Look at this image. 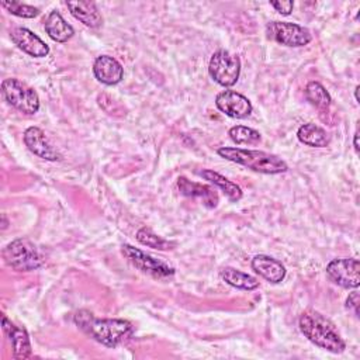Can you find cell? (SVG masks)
I'll list each match as a JSON object with an SVG mask.
<instances>
[{"label": "cell", "mask_w": 360, "mask_h": 360, "mask_svg": "<svg viewBox=\"0 0 360 360\" xmlns=\"http://www.w3.org/2000/svg\"><path fill=\"white\" fill-rule=\"evenodd\" d=\"M75 323L80 330L96 342L107 346L115 347L120 343L131 338L134 326L127 319L118 318H97L87 309H80L73 316Z\"/></svg>", "instance_id": "6da1fadb"}, {"label": "cell", "mask_w": 360, "mask_h": 360, "mask_svg": "<svg viewBox=\"0 0 360 360\" xmlns=\"http://www.w3.org/2000/svg\"><path fill=\"white\" fill-rule=\"evenodd\" d=\"M298 326L302 335L321 349L330 353H342L346 349V343L335 323L318 311L308 309L302 312L298 319Z\"/></svg>", "instance_id": "7a4b0ae2"}, {"label": "cell", "mask_w": 360, "mask_h": 360, "mask_svg": "<svg viewBox=\"0 0 360 360\" xmlns=\"http://www.w3.org/2000/svg\"><path fill=\"white\" fill-rule=\"evenodd\" d=\"M217 153L229 162L242 165L263 174H278L287 172L288 169L287 163L281 158L263 150L222 146L217 150Z\"/></svg>", "instance_id": "3957f363"}, {"label": "cell", "mask_w": 360, "mask_h": 360, "mask_svg": "<svg viewBox=\"0 0 360 360\" xmlns=\"http://www.w3.org/2000/svg\"><path fill=\"white\" fill-rule=\"evenodd\" d=\"M1 255L6 264L15 271H32L44 264V257L37 246L25 238L11 240Z\"/></svg>", "instance_id": "277c9868"}, {"label": "cell", "mask_w": 360, "mask_h": 360, "mask_svg": "<svg viewBox=\"0 0 360 360\" xmlns=\"http://www.w3.org/2000/svg\"><path fill=\"white\" fill-rule=\"evenodd\" d=\"M1 93L7 103L20 112L32 115L39 110V97L37 91L18 79H4Z\"/></svg>", "instance_id": "5b68a950"}, {"label": "cell", "mask_w": 360, "mask_h": 360, "mask_svg": "<svg viewBox=\"0 0 360 360\" xmlns=\"http://www.w3.org/2000/svg\"><path fill=\"white\" fill-rule=\"evenodd\" d=\"M208 73L219 86L231 87L239 79L240 59L225 49H219L214 52L210 59Z\"/></svg>", "instance_id": "8992f818"}, {"label": "cell", "mask_w": 360, "mask_h": 360, "mask_svg": "<svg viewBox=\"0 0 360 360\" xmlns=\"http://www.w3.org/2000/svg\"><path fill=\"white\" fill-rule=\"evenodd\" d=\"M266 34L270 39L285 46H304L311 42L312 35L308 28L287 21H271L266 25Z\"/></svg>", "instance_id": "52a82bcc"}, {"label": "cell", "mask_w": 360, "mask_h": 360, "mask_svg": "<svg viewBox=\"0 0 360 360\" xmlns=\"http://www.w3.org/2000/svg\"><path fill=\"white\" fill-rule=\"evenodd\" d=\"M122 255L141 271L150 274L155 278H170L174 274V267L167 264L166 262L156 259L143 250L134 248L132 245H122L121 246Z\"/></svg>", "instance_id": "ba28073f"}, {"label": "cell", "mask_w": 360, "mask_h": 360, "mask_svg": "<svg viewBox=\"0 0 360 360\" xmlns=\"http://www.w3.org/2000/svg\"><path fill=\"white\" fill-rule=\"evenodd\" d=\"M328 277L343 288H357L360 284V264L354 257L333 259L326 266Z\"/></svg>", "instance_id": "9c48e42d"}, {"label": "cell", "mask_w": 360, "mask_h": 360, "mask_svg": "<svg viewBox=\"0 0 360 360\" xmlns=\"http://www.w3.org/2000/svg\"><path fill=\"white\" fill-rule=\"evenodd\" d=\"M215 104L219 111L231 118H245L252 112L250 100L233 90L221 91L215 98Z\"/></svg>", "instance_id": "30bf717a"}, {"label": "cell", "mask_w": 360, "mask_h": 360, "mask_svg": "<svg viewBox=\"0 0 360 360\" xmlns=\"http://www.w3.org/2000/svg\"><path fill=\"white\" fill-rule=\"evenodd\" d=\"M11 41L25 53L34 58H44L49 53V46L31 30L25 27H15L10 31Z\"/></svg>", "instance_id": "8fae6325"}, {"label": "cell", "mask_w": 360, "mask_h": 360, "mask_svg": "<svg viewBox=\"0 0 360 360\" xmlns=\"http://www.w3.org/2000/svg\"><path fill=\"white\" fill-rule=\"evenodd\" d=\"M24 143L25 146L38 158L45 160H59L60 155L59 152L52 146V143L48 141L45 132L38 127H30L24 132Z\"/></svg>", "instance_id": "7c38bea8"}, {"label": "cell", "mask_w": 360, "mask_h": 360, "mask_svg": "<svg viewBox=\"0 0 360 360\" xmlns=\"http://www.w3.org/2000/svg\"><path fill=\"white\" fill-rule=\"evenodd\" d=\"M93 73L98 82L107 86H112L122 80L124 68L115 58L108 55H101V56H97L93 63Z\"/></svg>", "instance_id": "4fadbf2b"}, {"label": "cell", "mask_w": 360, "mask_h": 360, "mask_svg": "<svg viewBox=\"0 0 360 360\" xmlns=\"http://www.w3.org/2000/svg\"><path fill=\"white\" fill-rule=\"evenodd\" d=\"M177 187L183 195L200 198L207 208H215L218 205L219 197H218L215 188H212L211 186L190 181L187 177L181 176L177 179Z\"/></svg>", "instance_id": "5bb4252c"}, {"label": "cell", "mask_w": 360, "mask_h": 360, "mask_svg": "<svg viewBox=\"0 0 360 360\" xmlns=\"http://www.w3.org/2000/svg\"><path fill=\"white\" fill-rule=\"evenodd\" d=\"M1 323L3 329L7 333L11 346H13V353L15 359H27L31 356V342L27 330L24 328L15 326L11 321L7 319L6 315L1 316Z\"/></svg>", "instance_id": "9a60e30c"}, {"label": "cell", "mask_w": 360, "mask_h": 360, "mask_svg": "<svg viewBox=\"0 0 360 360\" xmlns=\"http://www.w3.org/2000/svg\"><path fill=\"white\" fill-rule=\"evenodd\" d=\"M252 269L264 280L277 284L285 277V267L277 259L267 255H257L252 259Z\"/></svg>", "instance_id": "2e32d148"}, {"label": "cell", "mask_w": 360, "mask_h": 360, "mask_svg": "<svg viewBox=\"0 0 360 360\" xmlns=\"http://www.w3.org/2000/svg\"><path fill=\"white\" fill-rule=\"evenodd\" d=\"M66 6L70 14L76 20L83 22L86 27L98 28L103 24V17L93 1H83V0L66 1Z\"/></svg>", "instance_id": "e0dca14e"}, {"label": "cell", "mask_w": 360, "mask_h": 360, "mask_svg": "<svg viewBox=\"0 0 360 360\" xmlns=\"http://www.w3.org/2000/svg\"><path fill=\"white\" fill-rule=\"evenodd\" d=\"M44 27L51 39L56 42H66L75 34L73 27L65 21L59 11H51L44 21Z\"/></svg>", "instance_id": "ac0fdd59"}, {"label": "cell", "mask_w": 360, "mask_h": 360, "mask_svg": "<svg viewBox=\"0 0 360 360\" xmlns=\"http://www.w3.org/2000/svg\"><path fill=\"white\" fill-rule=\"evenodd\" d=\"M297 138L301 143L312 148H325L330 142L329 134L323 128L312 122L301 125L297 131Z\"/></svg>", "instance_id": "d6986e66"}, {"label": "cell", "mask_w": 360, "mask_h": 360, "mask_svg": "<svg viewBox=\"0 0 360 360\" xmlns=\"http://www.w3.org/2000/svg\"><path fill=\"white\" fill-rule=\"evenodd\" d=\"M200 174H201L205 180H208L210 183H212L214 186H217L232 202H236V201H239V200L242 198V190H240V187H239L236 183H233V181L228 180L226 177H224L222 174H219L218 172H214V170L207 169V170H201Z\"/></svg>", "instance_id": "ffe728a7"}, {"label": "cell", "mask_w": 360, "mask_h": 360, "mask_svg": "<svg viewBox=\"0 0 360 360\" xmlns=\"http://www.w3.org/2000/svg\"><path fill=\"white\" fill-rule=\"evenodd\" d=\"M221 278L235 287V288H240V290H255L259 287V281L257 278H255L253 276L243 273L240 270H236L233 267H225L221 270Z\"/></svg>", "instance_id": "44dd1931"}, {"label": "cell", "mask_w": 360, "mask_h": 360, "mask_svg": "<svg viewBox=\"0 0 360 360\" xmlns=\"http://www.w3.org/2000/svg\"><path fill=\"white\" fill-rule=\"evenodd\" d=\"M136 240L143 246L158 249V250H169L176 246L174 242L167 240L156 233H153L149 228H141L136 231Z\"/></svg>", "instance_id": "7402d4cb"}, {"label": "cell", "mask_w": 360, "mask_h": 360, "mask_svg": "<svg viewBox=\"0 0 360 360\" xmlns=\"http://www.w3.org/2000/svg\"><path fill=\"white\" fill-rule=\"evenodd\" d=\"M305 97H307V100L312 105H315V107H318L321 110L328 108L330 101H332L329 93L326 91V89L319 82H309L307 84V87H305Z\"/></svg>", "instance_id": "603a6c76"}, {"label": "cell", "mask_w": 360, "mask_h": 360, "mask_svg": "<svg viewBox=\"0 0 360 360\" xmlns=\"http://www.w3.org/2000/svg\"><path fill=\"white\" fill-rule=\"evenodd\" d=\"M228 134L236 145H255L262 139V135L259 131L245 125H235L229 129Z\"/></svg>", "instance_id": "cb8c5ba5"}, {"label": "cell", "mask_w": 360, "mask_h": 360, "mask_svg": "<svg viewBox=\"0 0 360 360\" xmlns=\"http://www.w3.org/2000/svg\"><path fill=\"white\" fill-rule=\"evenodd\" d=\"M1 6L13 15H17L21 18H34L39 14V8L18 3V1H1Z\"/></svg>", "instance_id": "d4e9b609"}, {"label": "cell", "mask_w": 360, "mask_h": 360, "mask_svg": "<svg viewBox=\"0 0 360 360\" xmlns=\"http://www.w3.org/2000/svg\"><path fill=\"white\" fill-rule=\"evenodd\" d=\"M359 305H360V294L357 290L352 291L346 300V308L353 312L356 318H359Z\"/></svg>", "instance_id": "484cf974"}, {"label": "cell", "mask_w": 360, "mask_h": 360, "mask_svg": "<svg viewBox=\"0 0 360 360\" xmlns=\"http://www.w3.org/2000/svg\"><path fill=\"white\" fill-rule=\"evenodd\" d=\"M270 4L274 7V10L283 15H288L291 14L292 8H294V3L292 1H270Z\"/></svg>", "instance_id": "4316f807"}, {"label": "cell", "mask_w": 360, "mask_h": 360, "mask_svg": "<svg viewBox=\"0 0 360 360\" xmlns=\"http://www.w3.org/2000/svg\"><path fill=\"white\" fill-rule=\"evenodd\" d=\"M353 146H354V150H356V153H359V129H356V132H354V138H353Z\"/></svg>", "instance_id": "83f0119b"}, {"label": "cell", "mask_w": 360, "mask_h": 360, "mask_svg": "<svg viewBox=\"0 0 360 360\" xmlns=\"http://www.w3.org/2000/svg\"><path fill=\"white\" fill-rule=\"evenodd\" d=\"M359 89H360V86H356V89H354V98L357 103H359Z\"/></svg>", "instance_id": "f1b7e54d"}, {"label": "cell", "mask_w": 360, "mask_h": 360, "mask_svg": "<svg viewBox=\"0 0 360 360\" xmlns=\"http://www.w3.org/2000/svg\"><path fill=\"white\" fill-rule=\"evenodd\" d=\"M1 219H3V225H1V228H3V229H6V228H7V221H6V215H4V214L1 215Z\"/></svg>", "instance_id": "f546056e"}]
</instances>
